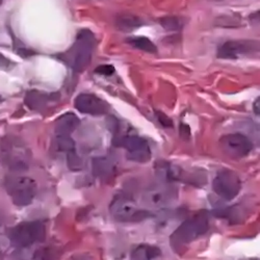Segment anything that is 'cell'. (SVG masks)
Listing matches in <instances>:
<instances>
[{
	"instance_id": "obj_27",
	"label": "cell",
	"mask_w": 260,
	"mask_h": 260,
	"mask_svg": "<svg viewBox=\"0 0 260 260\" xmlns=\"http://www.w3.org/2000/svg\"><path fill=\"white\" fill-rule=\"evenodd\" d=\"M0 102H3V98L2 97H0Z\"/></svg>"
},
{
	"instance_id": "obj_20",
	"label": "cell",
	"mask_w": 260,
	"mask_h": 260,
	"mask_svg": "<svg viewBox=\"0 0 260 260\" xmlns=\"http://www.w3.org/2000/svg\"><path fill=\"white\" fill-rule=\"evenodd\" d=\"M149 201L151 202V203H153L154 205H164V204H166L169 200V198H168V193L167 192H165V193H162V192H159V190H153L152 192H150V196H149Z\"/></svg>"
},
{
	"instance_id": "obj_16",
	"label": "cell",
	"mask_w": 260,
	"mask_h": 260,
	"mask_svg": "<svg viewBox=\"0 0 260 260\" xmlns=\"http://www.w3.org/2000/svg\"><path fill=\"white\" fill-rule=\"evenodd\" d=\"M144 24L141 18L132 14H122L116 19V26L118 29L126 32L134 31Z\"/></svg>"
},
{
	"instance_id": "obj_4",
	"label": "cell",
	"mask_w": 260,
	"mask_h": 260,
	"mask_svg": "<svg viewBox=\"0 0 260 260\" xmlns=\"http://www.w3.org/2000/svg\"><path fill=\"white\" fill-rule=\"evenodd\" d=\"M5 185L15 205L24 207L32 203L37 193V184L31 178L24 176L9 177L6 179Z\"/></svg>"
},
{
	"instance_id": "obj_19",
	"label": "cell",
	"mask_w": 260,
	"mask_h": 260,
	"mask_svg": "<svg viewBox=\"0 0 260 260\" xmlns=\"http://www.w3.org/2000/svg\"><path fill=\"white\" fill-rule=\"evenodd\" d=\"M160 25L169 31H176L179 30L182 27V20L178 17H173V16H169V17H164L159 20Z\"/></svg>"
},
{
	"instance_id": "obj_7",
	"label": "cell",
	"mask_w": 260,
	"mask_h": 260,
	"mask_svg": "<svg viewBox=\"0 0 260 260\" xmlns=\"http://www.w3.org/2000/svg\"><path fill=\"white\" fill-rule=\"evenodd\" d=\"M3 160L12 170L28 168V152L24 145L16 138H6L2 144Z\"/></svg>"
},
{
	"instance_id": "obj_25",
	"label": "cell",
	"mask_w": 260,
	"mask_h": 260,
	"mask_svg": "<svg viewBox=\"0 0 260 260\" xmlns=\"http://www.w3.org/2000/svg\"><path fill=\"white\" fill-rule=\"evenodd\" d=\"M254 113L259 116V98H257V100L254 103Z\"/></svg>"
},
{
	"instance_id": "obj_13",
	"label": "cell",
	"mask_w": 260,
	"mask_h": 260,
	"mask_svg": "<svg viewBox=\"0 0 260 260\" xmlns=\"http://www.w3.org/2000/svg\"><path fill=\"white\" fill-rule=\"evenodd\" d=\"M54 96L55 94H46L37 90H31L27 92L25 95V104L30 108V110H41V108L45 107L48 101Z\"/></svg>"
},
{
	"instance_id": "obj_2",
	"label": "cell",
	"mask_w": 260,
	"mask_h": 260,
	"mask_svg": "<svg viewBox=\"0 0 260 260\" xmlns=\"http://www.w3.org/2000/svg\"><path fill=\"white\" fill-rule=\"evenodd\" d=\"M209 228V216L206 210H200L182 223L170 237L171 247L179 252L188 244L205 234Z\"/></svg>"
},
{
	"instance_id": "obj_28",
	"label": "cell",
	"mask_w": 260,
	"mask_h": 260,
	"mask_svg": "<svg viewBox=\"0 0 260 260\" xmlns=\"http://www.w3.org/2000/svg\"><path fill=\"white\" fill-rule=\"evenodd\" d=\"M3 3V0H0V4H2Z\"/></svg>"
},
{
	"instance_id": "obj_14",
	"label": "cell",
	"mask_w": 260,
	"mask_h": 260,
	"mask_svg": "<svg viewBox=\"0 0 260 260\" xmlns=\"http://www.w3.org/2000/svg\"><path fill=\"white\" fill-rule=\"evenodd\" d=\"M115 172L114 165L104 157H96L93 159V173L101 180H108Z\"/></svg>"
},
{
	"instance_id": "obj_17",
	"label": "cell",
	"mask_w": 260,
	"mask_h": 260,
	"mask_svg": "<svg viewBox=\"0 0 260 260\" xmlns=\"http://www.w3.org/2000/svg\"><path fill=\"white\" fill-rule=\"evenodd\" d=\"M128 44L132 45L134 48L148 52V53H156L157 47L154 43L148 38L145 37H132L127 39Z\"/></svg>"
},
{
	"instance_id": "obj_6",
	"label": "cell",
	"mask_w": 260,
	"mask_h": 260,
	"mask_svg": "<svg viewBox=\"0 0 260 260\" xmlns=\"http://www.w3.org/2000/svg\"><path fill=\"white\" fill-rule=\"evenodd\" d=\"M113 143L116 147L123 148L127 151L130 160L137 162H147L151 158V150L146 140L135 135H115Z\"/></svg>"
},
{
	"instance_id": "obj_23",
	"label": "cell",
	"mask_w": 260,
	"mask_h": 260,
	"mask_svg": "<svg viewBox=\"0 0 260 260\" xmlns=\"http://www.w3.org/2000/svg\"><path fill=\"white\" fill-rule=\"evenodd\" d=\"M156 118H157V120L159 121V123L164 126V127H166V128H172L173 127V121L167 116V115H165L164 113H161V112H156Z\"/></svg>"
},
{
	"instance_id": "obj_11",
	"label": "cell",
	"mask_w": 260,
	"mask_h": 260,
	"mask_svg": "<svg viewBox=\"0 0 260 260\" xmlns=\"http://www.w3.org/2000/svg\"><path fill=\"white\" fill-rule=\"evenodd\" d=\"M74 106L78 112L91 116L105 115L110 111V105L106 101L94 94L88 93L78 95L75 98Z\"/></svg>"
},
{
	"instance_id": "obj_26",
	"label": "cell",
	"mask_w": 260,
	"mask_h": 260,
	"mask_svg": "<svg viewBox=\"0 0 260 260\" xmlns=\"http://www.w3.org/2000/svg\"><path fill=\"white\" fill-rule=\"evenodd\" d=\"M246 260H259L258 258H251V259H246Z\"/></svg>"
},
{
	"instance_id": "obj_9",
	"label": "cell",
	"mask_w": 260,
	"mask_h": 260,
	"mask_svg": "<svg viewBox=\"0 0 260 260\" xmlns=\"http://www.w3.org/2000/svg\"><path fill=\"white\" fill-rule=\"evenodd\" d=\"M259 51V43L254 40L227 41L218 49V57L223 59H237L251 56Z\"/></svg>"
},
{
	"instance_id": "obj_22",
	"label": "cell",
	"mask_w": 260,
	"mask_h": 260,
	"mask_svg": "<svg viewBox=\"0 0 260 260\" xmlns=\"http://www.w3.org/2000/svg\"><path fill=\"white\" fill-rule=\"evenodd\" d=\"M95 73L100 74L102 76H112L115 73V68L112 64H102V66H99L95 70Z\"/></svg>"
},
{
	"instance_id": "obj_18",
	"label": "cell",
	"mask_w": 260,
	"mask_h": 260,
	"mask_svg": "<svg viewBox=\"0 0 260 260\" xmlns=\"http://www.w3.org/2000/svg\"><path fill=\"white\" fill-rule=\"evenodd\" d=\"M55 145L57 151L64 152L66 154L75 151V142L70 136H56Z\"/></svg>"
},
{
	"instance_id": "obj_24",
	"label": "cell",
	"mask_w": 260,
	"mask_h": 260,
	"mask_svg": "<svg viewBox=\"0 0 260 260\" xmlns=\"http://www.w3.org/2000/svg\"><path fill=\"white\" fill-rule=\"evenodd\" d=\"M9 59H7L2 53H0V67H8Z\"/></svg>"
},
{
	"instance_id": "obj_10",
	"label": "cell",
	"mask_w": 260,
	"mask_h": 260,
	"mask_svg": "<svg viewBox=\"0 0 260 260\" xmlns=\"http://www.w3.org/2000/svg\"><path fill=\"white\" fill-rule=\"evenodd\" d=\"M224 152L233 158H243L250 154L253 149L251 140L242 134H230L220 140Z\"/></svg>"
},
{
	"instance_id": "obj_1",
	"label": "cell",
	"mask_w": 260,
	"mask_h": 260,
	"mask_svg": "<svg viewBox=\"0 0 260 260\" xmlns=\"http://www.w3.org/2000/svg\"><path fill=\"white\" fill-rule=\"evenodd\" d=\"M96 46L94 34L82 29L77 34L72 47L60 55V58L75 72H82L89 67Z\"/></svg>"
},
{
	"instance_id": "obj_12",
	"label": "cell",
	"mask_w": 260,
	"mask_h": 260,
	"mask_svg": "<svg viewBox=\"0 0 260 260\" xmlns=\"http://www.w3.org/2000/svg\"><path fill=\"white\" fill-rule=\"evenodd\" d=\"M80 120L72 113H67L59 117L55 123V135L56 136H71L75 129L78 127Z\"/></svg>"
},
{
	"instance_id": "obj_8",
	"label": "cell",
	"mask_w": 260,
	"mask_h": 260,
	"mask_svg": "<svg viewBox=\"0 0 260 260\" xmlns=\"http://www.w3.org/2000/svg\"><path fill=\"white\" fill-rule=\"evenodd\" d=\"M241 179L230 170H221L213 179V191L224 200H233L241 190Z\"/></svg>"
},
{
	"instance_id": "obj_21",
	"label": "cell",
	"mask_w": 260,
	"mask_h": 260,
	"mask_svg": "<svg viewBox=\"0 0 260 260\" xmlns=\"http://www.w3.org/2000/svg\"><path fill=\"white\" fill-rule=\"evenodd\" d=\"M67 162H68V167L72 170V171H78L80 170L82 167L81 164V159L79 158V156L76 153V150L72 151V152L67 154Z\"/></svg>"
},
{
	"instance_id": "obj_5",
	"label": "cell",
	"mask_w": 260,
	"mask_h": 260,
	"mask_svg": "<svg viewBox=\"0 0 260 260\" xmlns=\"http://www.w3.org/2000/svg\"><path fill=\"white\" fill-rule=\"evenodd\" d=\"M45 234V226L42 222H24L11 229L10 240L16 247L27 248L44 241Z\"/></svg>"
},
{
	"instance_id": "obj_3",
	"label": "cell",
	"mask_w": 260,
	"mask_h": 260,
	"mask_svg": "<svg viewBox=\"0 0 260 260\" xmlns=\"http://www.w3.org/2000/svg\"><path fill=\"white\" fill-rule=\"evenodd\" d=\"M111 213L114 219L119 222H141L149 219L153 214L148 210L140 209L135 201L126 194H118L111 204Z\"/></svg>"
},
{
	"instance_id": "obj_15",
	"label": "cell",
	"mask_w": 260,
	"mask_h": 260,
	"mask_svg": "<svg viewBox=\"0 0 260 260\" xmlns=\"http://www.w3.org/2000/svg\"><path fill=\"white\" fill-rule=\"evenodd\" d=\"M161 251L158 247L151 245H140L136 247L132 254H130V260H153L159 257Z\"/></svg>"
}]
</instances>
